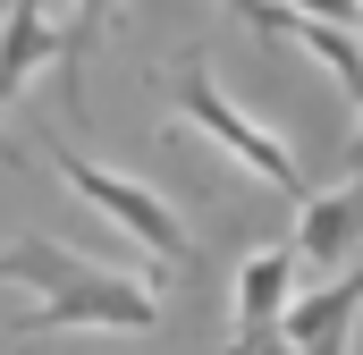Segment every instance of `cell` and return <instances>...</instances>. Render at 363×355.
I'll return each mask as SVG.
<instances>
[{"mask_svg": "<svg viewBox=\"0 0 363 355\" xmlns=\"http://www.w3.org/2000/svg\"><path fill=\"white\" fill-rule=\"evenodd\" d=\"M161 322V288L144 279H110V271H77L68 288H51L34 313H17V339H51V330H152Z\"/></svg>", "mask_w": 363, "mask_h": 355, "instance_id": "2", "label": "cell"}, {"mask_svg": "<svg viewBox=\"0 0 363 355\" xmlns=\"http://www.w3.org/2000/svg\"><path fill=\"white\" fill-rule=\"evenodd\" d=\"M60 60V26H51V0H17L9 26H0V102H17L34 68Z\"/></svg>", "mask_w": 363, "mask_h": 355, "instance_id": "7", "label": "cell"}, {"mask_svg": "<svg viewBox=\"0 0 363 355\" xmlns=\"http://www.w3.org/2000/svg\"><path fill=\"white\" fill-rule=\"evenodd\" d=\"M287 34H296V43H304V51H313V60L338 77V93L363 110V34H347V26H313V17H296Z\"/></svg>", "mask_w": 363, "mask_h": 355, "instance_id": "9", "label": "cell"}, {"mask_svg": "<svg viewBox=\"0 0 363 355\" xmlns=\"http://www.w3.org/2000/svg\"><path fill=\"white\" fill-rule=\"evenodd\" d=\"M355 313H363V263L338 271V279H321L313 296H296V305H287V322H279V339H287L296 355H347Z\"/></svg>", "mask_w": 363, "mask_h": 355, "instance_id": "6", "label": "cell"}, {"mask_svg": "<svg viewBox=\"0 0 363 355\" xmlns=\"http://www.w3.org/2000/svg\"><path fill=\"white\" fill-rule=\"evenodd\" d=\"M228 9H237L245 26H262V34H287V26H296V9H279V0H228Z\"/></svg>", "mask_w": 363, "mask_h": 355, "instance_id": "11", "label": "cell"}, {"mask_svg": "<svg viewBox=\"0 0 363 355\" xmlns=\"http://www.w3.org/2000/svg\"><path fill=\"white\" fill-rule=\"evenodd\" d=\"M279 9H296V17H313V26H347V34H363V0H279Z\"/></svg>", "mask_w": 363, "mask_h": 355, "instance_id": "10", "label": "cell"}, {"mask_svg": "<svg viewBox=\"0 0 363 355\" xmlns=\"http://www.w3.org/2000/svg\"><path fill=\"white\" fill-rule=\"evenodd\" d=\"M296 263H313L321 279L363 263V170L330 195H304L296 203Z\"/></svg>", "mask_w": 363, "mask_h": 355, "instance_id": "4", "label": "cell"}, {"mask_svg": "<svg viewBox=\"0 0 363 355\" xmlns=\"http://www.w3.org/2000/svg\"><path fill=\"white\" fill-rule=\"evenodd\" d=\"M51 161H60V178L85 195L101 220H118L127 237H144V246L161 254V271H186V263H194V246H186V220L161 203V195H152V186H135V178L101 170V161H85V153H60V144H51Z\"/></svg>", "mask_w": 363, "mask_h": 355, "instance_id": "3", "label": "cell"}, {"mask_svg": "<svg viewBox=\"0 0 363 355\" xmlns=\"http://www.w3.org/2000/svg\"><path fill=\"white\" fill-rule=\"evenodd\" d=\"M296 246H262V254H245V271H237V339H228V355H262L279 339V322H287V305H296Z\"/></svg>", "mask_w": 363, "mask_h": 355, "instance_id": "5", "label": "cell"}, {"mask_svg": "<svg viewBox=\"0 0 363 355\" xmlns=\"http://www.w3.org/2000/svg\"><path fill=\"white\" fill-rule=\"evenodd\" d=\"M347 170H363V127H355V144H347Z\"/></svg>", "mask_w": 363, "mask_h": 355, "instance_id": "12", "label": "cell"}, {"mask_svg": "<svg viewBox=\"0 0 363 355\" xmlns=\"http://www.w3.org/2000/svg\"><path fill=\"white\" fill-rule=\"evenodd\" d=\"M178 119H186V127H203L220 153H237V161L262 178V186H279V195H296V203H304V170H296V153L279 144L271 127H254V119H245L228 93L211 85L203 51H194V60H178Z\"/></svg>", "mask_w": 363, "mask_h": 355, "instance_id": "1", "label": "cell"}, {"mask_svg": "<svg viewBox=\"0 0 363 355\" xmlns=\"http://www.w3.org/2000/svg\"><path fill=\"white\" fill-rule=\"evenodd\" d=\"M110 17H118V0H68V34H60V93H68V110L85 93V51L110 34Z\"/></svg>", "mask_w": 363, "mask_h": 355, "instance_id": "8", "label": "cell"}]
</instances>
